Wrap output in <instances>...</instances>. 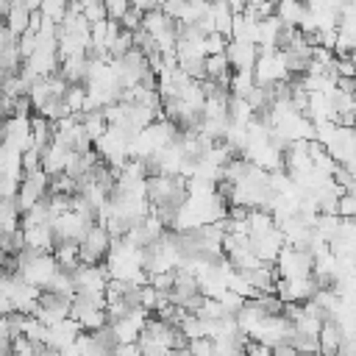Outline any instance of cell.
I'll use <instances>...</instances> for the list:
<instances>
[{
    "instance_id": "9c48e42d",
    "label": "cell",
    "mask_w": 356,
    "mask_h": 356,
    "mask_svg": "<svg viewBox=\"0 0 356 356\" xmlns=\"http://www.w3.org/2000/svg\"><path fill=\"white\" fill-rule=\"evenodd\" d=\"M81 14L86 17L89 25H92V22H100V19H108L103 0H83V3H81Z\"/></svg>"
},
{
    "instance_id": "7a4b0ae2",
    "label": "cell",
    "mask_w": 356,
    "mask_h": 356,
    "mask_svg": "<svg viewBox=\"0 0 356 356\" xmlns=\"http://www.w3.org/2000/svg\"><path fill=\"white\" fill-rule=\"evenodd\" d=\"M225 58L231 61L234 70H253V67H256V58H259V44H253V42H239V39H228Z\"/></svg>"
},
{
    "instance_id": "5b68a950",
    "label": "cell",
    "mask_w": 356,
    "mask_h": 356,
    "mask_svg": "<svg viewBox=\"0 0 356 356\" xmlns=\"http://www.w3.org/2000/svg\"><path fill=\"white\" fill-rule=\"evenodd\" d=\"M231 72H234V67H231V61L225 58V53L206 56V78H209V81L228 86V83H231Z\"/></svg>"
},
{
    "instance_id": "8992f818",
    "label": "cell",
    "mask_w": 356,
    "mask_h": 356,
    "mask_svg": "<svg viewBox=\"0 0 356 356\" xmlns=\"http://www.w3.org/2000/svg\"><path fill=\"white\" fill-rule=\"evenodd\" d=\"M31 14H33V11H31L28 6H22L19 0H14V3H11V11H8V17H6V22H3V25H6L17 39H19V36L31 28Z\"/></svg>"
},
{
    "instance_id": "5bb4252c",
    "label": "cell",
    "mask_w": 356,
    "mask_h": 356,
    "mask_svg": "<svg viewBox=\"0 0 356 356\" xmlns=\"http://www.w3.org/2000/svg\"><path fill=\"white\" fill-rule=\"evenodd\" d=\"M22 6H28L31 11H39V6H42V0H19Z\"/></svg>"
},
{
    "instance_id": "3957f363",
    "label": "cell",
    "mask_w": 356,
    "mask_h": 356,
    "mask_svg": "<svg viewBox=\"0 0 356 356\" xmlns=\"http://www.w3.org/2000/svg\"><path fill=\"white\" fill-rule=\"evenodd\" d=\"M345 339V328L337 320H325L320 328V356H337Z\"/></svg>"
},
{
    "instance_id": "ba28073f",
    "label": "cell",
    "mask_w": 356,
    "mask_h": 356,
    "mask_svg": "<svg viewBox=\"0 0 356 356\" xmlns=\"http://www.w3.org/2000/svg\"><path fill=\"white\" fill-rule=\"evenodd\" d=\"M67 11H70V0H42V6H39V14L53 22H61Z\"/></svg>"
},
{
    "instance_id": "8fae6325",
    "label": "cell",
    "mask_w": 356,
    "mask_h": 356,
    "mask_svg": "<svg viewBox=\"0 0 356 356\" xmlns=\"http://www.w3.org/2000/svg\"><path fill=\"white\" fill-rule=\"evenodd\" d=\"M339 217L342 220H356V192H345L339 197Z\"/></svg>"
},
{
    "instance_id": "52a82bcc",
    "label": "cell",
    "mask_w": 356,
    "mask_h": 356,
    "mask_svg": "<svg viewBox=\"0 0 356 356\" xmlns=\"http://www.w3.org/2000/svg\"><path fill=\"white\" fill-rule=\"evenodd\" d=\"M256 86V75H253V70H234L231 72V83H228V89H231V95L234 97H248V92Z\"/></svg>"
},
{
    "instance_id": "7c38bea8",
    "label": "cell",
    "mask_w": 356,
    "mask_h": 356,
    "mask_svg": "<svg viewBox=\"0 0 356 356\" xmlns=\"http://www.w3.org/2000/svg\"><path fill=\"white\" fill-rule=\"evenodd\" d=\"M106 3V14H108V19H122V14L131 8V0H103Z\"/></svg>"
},
{
    "instance_id": "4fadbf2b",
    "label": "cell",
    "mask_w": 356,
    "mask_h": 356,
    "mask_svg": "<svg viewBox=\"0 0 356 356\" xmlns=\"http://www.w3.org/2000/svg\"><path fill=\"white\" fill-rule=\"evenodd\" d=\"M161 3H164V0H131V6H134L136 11H142V14H147V11H156V8H161Z\"/></svg>"
},
{
    "instance_id": "30bf717a",
    "label": "cell",
    "mask_w": 356,
    "mask_h": 356,
    "mask_svg": "<svg viewBox=\"0 0 356 356\" xmlns=\"http://www.w3.org/2000/svg\"><path fill=\"white\" fill-rule=\"evenodd\" d=\"M203 47H206V56L225 53V47H228V36H222V33L211 31V33H206V36H203Z\"/></svg>"
},
{
    "instance_id": "6da1fadb",
    "label": "cell",
    "mask_w": 356,
    "mask_h": 356,
    "mask_svg": "<svg viewBox=\"0 0 356 356\" xmlns=\"http://www.w3.org/2000/svg\"><path fill=\"white\" fill-rule=\"evenodd\" d=\"M78 250H81V261L83 264H103L108 259L111 250V234L103 222H95L86 228V234L78 239Z\"/></svg>"
},
{
    "instance_id": "277c9868",
    "label": "cell",
    "mask_w": 356,
    "mask_h": 356,
    "mask_svg": "<svg viewBox=\"0 0 356 356\" xmlns=\"http://www.w3.org/2000/svg\"><path fill=\"white\" fill-rule=\"evenodd\" d=\"M306 14H309L306 0H275V17H278L284 25L298 28Z\"/></svg>"
}]
</instances>
